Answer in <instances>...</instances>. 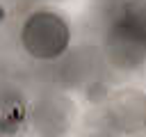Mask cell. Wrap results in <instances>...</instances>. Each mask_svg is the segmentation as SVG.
Masks as SVG:
<instances>
[{
  "mask_svg": "<svg viewBox=\"0 0 146 137\" xmlns=\"http://www.w3.org/2000/svg\"><path fill=\"white\" fill-rule=\"evenodd\" d=\"M23 39L27 48L39 57H50L59 53L66 43V27L52 14H36L30 18Z\"/></svg>",
  "mask_w": 146,
  "mask_h": 137,
  "instance_id": "obj_1",
  "label": "cell"
}]
</instances>
